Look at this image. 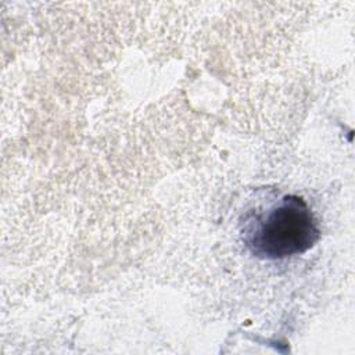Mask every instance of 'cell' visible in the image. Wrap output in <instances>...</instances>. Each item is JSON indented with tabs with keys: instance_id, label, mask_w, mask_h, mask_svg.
<instances>
[{
	"instance_id": "1",
	"label": "cell",
	"mask_w": 355,
	"mask_h": 355,
	"mask_svg": "<svg viewBox=\"0 0 355 355\" xmlns=\"http://www.w3.org/2000/svg\"><path fill=\"white\" fill-rule=\"evenodd\" d=\"M320 239L318 220L306 201L284 194L244 222L243 240L262 259H283L304 254Z\"/></svg>"
}]
</instances>
